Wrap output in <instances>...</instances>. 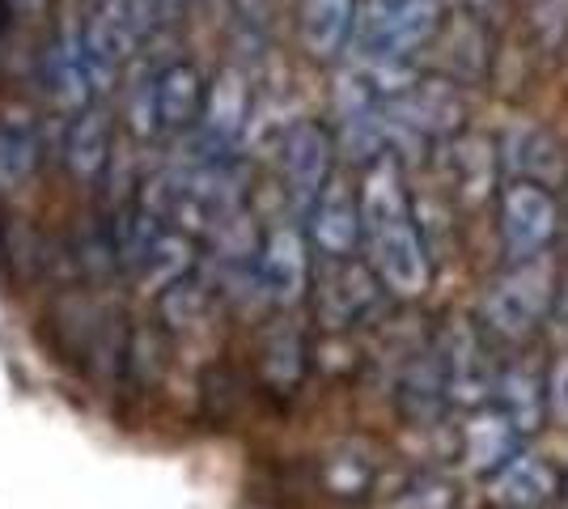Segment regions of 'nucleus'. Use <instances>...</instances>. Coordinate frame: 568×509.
<instances>
[{
    "instance_id": "obj_1",
    "label": "nucleus",
    "mask_w": 568,
    "mask_h": 509,
    "mask_svg": "<svg viewBox=\"0 0 568 509\" xmlns=\"http://www.w3.org/2000/svg\"><path fill=\"white\" fill-rule=\"evenodd\" d=\"M361 243L382 289L395 297H420L428 289V246L403 192V174L390 157H378L361 179Z\"/></svg>"
},
{
    "instance_id": "obj_2",
    "label": "nucleus",
    "mask_w": 568,
    "mask_h": 509,
    "mask_svg": "<svg viewBox=\"0 0 568 509\" xmlns=\"http://www.w3.org/2000/svg\"><path fill=\"white\" fill-rule=\"evenodd\" d=\"M551 302H556V267H551V259L547 255L518 259L505 276L493 281V289L484 293L479 327L488 336L505 339V344H518L544 323Z\"/></svg>"
},
{
    "instance_id": "obj_3",
    "label": "nucleus",
    "mask_w": 568,
    "mask_h": 509,
    "mask_svg": "<svg viewBox=\"0 0 568 509\" xmlns=\"http://www.w3.org/2000/svg\"><path fill=\"white\" fill-rule=\"evenodd\" d=\"M560 208L551 187L539 183H509L500 192V246L509 255V264L547 255V246L556 238Z\"/></svg>"
},
{
    "instance_id": "obj_4",
    "label": "nucleus",
    "mask_w": 568,
    "mask_h": 509,
    "mask_svg": "<svg viewBox=\"0 0 568 509\" xmlns=\"http://www.w3.org/2000/svg\"><path fill=\"white\" fill-rule=\"evenodd\" d=\"M437 30H442V0H399L390 13L356 26L353 39L356 48L365 51V60L403 64L412 51L433 43Z\"/></svg>"
},
{
    "instance_id": "obj_5",
    "label": "nucleus",
    "mask_w": 568,
    "mask_h": 509,
    "mask_svg": "<svg viewBox=\"0 0 568 509\" xmlns=\"http://www.w3.org/2000/svg\"><path fill=\"white\" fill-rule=\"evenodd\" d=\"M281 179L284 195L297 213H310L323 187L332 183V136L318 123H293L281 141Z\"/></svg>"
},
{
    "instance_id": "obj_6",
    "label": "nucleus",
    "mask_w": 568,
    "mask_h": 509,
    "mask_svg": "<svg viewBox=\"0 0 568 509\" xmlns=\"http://www.w3.org/2000/svg\"><path fill=\"white\" fill-rule=\"evenodd\" d=\"M500 170L509 174V183H539L556 187L565 179V149L535 120H514L497 141Z\"/></svg>"
},
{
    "instance_id": "obj_7",
    "label": "nucleus",
    "mask_w": 568,
    "mask_h": 509,
    "mask_svg": "<svg viewBox=\"0 0 568 509\" xmlns=\"http://www.w3.org/2000/svg\"><path fill=\"white\" fill-rule=\"evenodd\" d=\"M260 289L276 306H297L310 289V251L297 225H276L260 246Z\"/></svg>"
},
{
    "instance_id": "obj_8",
    "label": "nucleus",
    "mask_w": 568,
    "mask_h": 509,
    "mask_svg": "<svg viewBox=\"0 0 568 509\" xmlns=\"http://www.w3.org/2000/svg\"><path fill=\"white\" fill-rule=\"evenodd\" d=\"M310 217V243L327 259H353L361 246V192L344 179H332L323 195L314 200Z\"/></svg>"
},
{
    "instance_id": "obj_9",
    "label": "nucleus",
    "mask_w": 568,
    "mask_h": 509,
    "mask_svg": "<svg viewBox=\"0 0 568 509\" xmlns=\"http://www.w3.org/2000/svg\"><path fill=\"white\" fill-rule=\"evenodd\" d=\"M251 120V90L237 73H221L213 90L204 98V115H200V149L204 162H225V153L234 149L242 128Z\"/></svg>"
},
{
    "instance_id": "obj_10",
    "label": "nucleus",
    "mask_w": 568,
    "mask_h": 509,
    "mask_svg": "<svg viewBox=\"0 0 568 509\" xmlns=\"http://www.w3.org/2000/svg\"><path fill=\"white\" fill-rule=\"evenodd\" d=\"M560 485L565 476L544 455L518 450L497 476H488V501L497 509H547L560 497Z\"/></svg>"
},
{
    "instance_id": "obj_11",
    "label": "nucleus",
    "mask_w": 568,
    "mask_h": 509,
    "mask_svg": "<svg viewBox=\"0 0 568 509\" xmlns=\"http://www.w3.org/2000/svg\"><path fill=\"white\" fill-rule=\"evenodd\" d=\"M442 362H446V387H450V404H467L475 408L488 390L497 387V369L488 362L484 336L458 323L450 336L442 339Z\"/></svg>"
},
{
    "instance_id": "obj_12",
    "label": "nucleus",
    "mask_w": 568,
    "mask_h": 509,
    "mask_svg": "<svg viewBox=\"0 0 568 509\" xmlns=\"http://www.w3.org/2000/svg\"><path fill=\"white\" fill-rule=\"evenodd\" d=\"M48 85H51V94H55V102L69 106V111H85V102L94 98L98 77H94V64H90V51H85L81 26L60 30V39L51 43Z\"/></svg>"
},
{
    "instance_id": "obj_13",
    "label": "nucleus",
    "mask_w": 568,
    "mask_h": 509,
    "mask_svg": "<svg viewBox=\"0 0 568 509\" xmlns=\"http://www.w3.org/2000/svg\"><path fill=\"white\" fill-rule=\"evenodd\" d=\"M518 441L521 429L493 404V408H479L463 425V459L475 476H497L500 467L518 455Z\"/></svg>"
},
{
    "instance_id": "obj_14",
    "label": "nucleus",
    "mask_w": 568,
    "mask_h": 509,
    "mask_svg": "<svg viewBox=\"0 0 568 509\" xmlns=\"http://www.w3.org/2000/svg\"><path fill=\"white\" fill-rule=\"evenodd\" d=\"M497 170H500V153L488 136L467 132V136H454L450 141V187L467 208H479L493 195Z\"/></svg>"
},
{
    "instance_id": "obj_15",
    "label": "nucleus",
    "mask_w": 568,
    "mask_h": 509,
    "mask_svg": "<svg viewBox=\"0 0 568 509\" xmlns=\"http://www.w3.org/2000/svg\"><path fill=\"white\" fill-rule=\"evenodd\" d=\"M335 272L323 281V289H318V311L323 318L339 327V323H353L361 318L374 302H378V276H374V267H356L348 259H332Z\"/></svg>"
},
{
    "instance_id": "obj_16",
    "label": "nucleus",
    "mask_w": 568,
    "mask_h": 509,
    "mask_svg": "<svg viewBox=\"0 0 568 509\" xmlns=\"http://www.w3.org/2000/svg\"><path fill=\"white\" fill-rule=\"evenodd\" d=\"M356 34V0H302V43L314 60H335Z\"/></svg>"
},
{
    "instance_id": "obj_17",
    "label": "nucleus",
    "mask_w": 568,
    "mask_h": 509,
    "mask_svg": "<svg viewBox=\"0 0 568 509\" xmlns=\"http://www.w3.org/2000/svg\"><path fill=\"white\" fill-rule=\"evenodd\" d=\"M43 141L26 115H0V192H18L39 170Z\"/></svg>"
},
{
    "instance_id": "obj_18",
    "label": "nucleus",
    "mask_w": 568,
    "mask_h": 509,
    "mask_svg": "<svg viewBox=\"0 0 568 509\" xmlns=\"http://www.w3.org/2000/svg\"><path fill=\"white\" fill-rule=\"evenodd\" d=\"M493 395H497V408L518 425L521 434L526 429H539V420L547 416V378L521 369V365L500 369Z\"/></svg>"
},
{
    "instance_id": "obj_19",
    "label": "nucleus",
    "mask_w": 568,
    "mask_h": 509,
    "mask_svg": "<svg viewBox=\"0 0 568 509\" xmlns=\"http://www.w3.org/2000/svg\"><path fill=\"white\" fill-rule=\"evenodd\" d=\"M64 162L77 179H98L111 162V123L102 111H81L64 136Z\"/></svg>"
},
{
    "instance_id": "obj_20",
    "label": "nucleus",
    "mask_w": 568,
    "mask_h": 509,
    "mask_svg": "<svg viewBox=\"0 0 568 509\" xmlns=\"http://www.w3.org/2000/svg\"><path fill=\"white\" fill-rule=\"evenodd\" d=\"M204 81L191 64H174L158 77V111H162V128H195L204 115Z\"/></svg>"
},
{
    "instance_id": "obj_21",
    "label": "nucleus",
    "mask_w": 568,
    "mask_h": 509,
    "mask_svg": "<svg viewBox=\"0 0 568 509\" xmlns=\"http://www.w3.org/2000/svg\"><path fill=\"white\" fill-rule=\"evenodd\" d=\"M302 365H306L302 332L288 318L276 323V327H267V336H263V378L284 390L302 378Z\"/></svg>"
},
{
    "instance_id": "obj_22",
    "label": "nucleus",
    "mask_w": 568,
    "mask_h": 509,
    "mask_svg": "<svg viewBox=\"0 0 568 509\" xmlns=\"http://www.w3.org/2000/svg\"><path fill=\"white\" fill-rule=\"evenodd\" d=\"M442 60H446V69L454 73V81H475V77L488 69V39H484V30L467 18H458V22L442 34Z\"/></svg>"
},
{
    "instance_id": "obj_23",
    "label": "nucleus",
    "mask_w": 568,
    "mask_h": 509,
    "mask_svg": "<svg viewBox=\"0 0 568 509\" xmlns=\"http://www.w3.org/2000/svg\"><path fill=\"white\" fill-rule=\"evenodd\" d=\"M191 264H195V255H191V238L174 234V230H162V238L153 243L149 259L141 264L144 289H153V293L170 289L174 281H183V276H187Z\"/></svg>"
},
{
    "instance_id": "obj_24",
    "label": "nucleus",
    "mask_w": 568,
    "mask_h": 509,
    "mask_svg": "<svg viewBox=\"0 0 568 509\" xmlns=\"http://www.w3.org/2000/svg\"><path fill=\"white\" fill-rule=\"evenodd\" d=\"M128 123L132 132H158L162 128V111H158V81H136V90L128 94Z\"/></svg>"
},
{
    "instance_id": "obj_25",
    "label": "nucleus",
    "mask_w": 568,
    "mask_h": 509,
    "mask_svg": "<svg viewBox=\"0 0 568 509\" xmlns=\"http://www.w3.org/2000/svg\"><path fill=\"white\" fill-rule=\"evenodd\" d=\"M547 416L568 425V357L547 369Z\"/></svg>"
},
{
    "instance_id": "obj_26",
    "label": "nucleus",
    "mask_w": 568,
    "mask_h": 509,
    "mask_svg": "<svg viewBox=\"0 0 568 509\" xmlns=\"http://www.w3.org/2000/svg\"><path fill=\"white\" fill-rule=\"evenodd\" d=\"M399 0H356V26L361 22H374L382 13H390Z\"/></svg>"
},
{
    "instance_id": "obj_27",
    "label": "nucleus",
    "mask_w": 568,
    "mask_h": 509,
    "mask_svg": "<svg viewBox=\"0 0 568 509\" xmlns=\"http://www.w3.org/2000/svg\"><path fill=\"white\" fill-rule=\"evenodd\" d=\"M560 497L568 501V471H565V485H560Z\"/></svg>"
},
{
    "instance_id": "obj_28",
    "label": "nucleus",
    "mask_w": 568,
    "mask_h": 509,
    "mask_svg": "<svg viewBox=\"0 0 568 509\" xmlns=\"http://www.w3.org/2000/svg\"><path fill=\"white\" fill-rule=\"evenodd\" d=\"M18 4H39V0H18Z\"/></svg>"
}]
</instances>
